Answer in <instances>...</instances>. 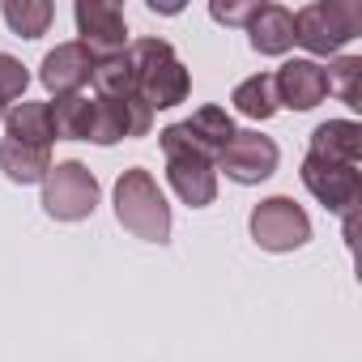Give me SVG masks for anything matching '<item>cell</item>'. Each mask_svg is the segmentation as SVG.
Masks as SVG:
<instances>
[{"label":"cell","instance_id":"obj_1","mask_svg":"<svg viewBox=\"0 0 362 362\" xmlns=\"http://www.w3.org/2000/svg\"><path fill=\"white\" fill-rule=\"evenodd\" d=\"M128 60H132V73H136V94L145 98L149 111L179 107L192 94V77H188L184 64H179V56H175V47L166 39L128 43Z\"/></svg>","mask_w":362,"mask_h":362},{"label":"cell","instance_id":"obj_2","mask_svg":"<svg viewBox=\"0 0 362 362\" xmlns=\"http://www.w3.org/2000/svg\"><path fill=\"white\" fill-rule=\"evenodd\" d=\"M115 218L124 230H132L145 243H166L170 239V205L158 188V179L141 166L124 170L115 184Z\"/></svg>","mask_w":362,"mask_h":362},{"label":"cell","instance_id":"obj_3","mask_svg":"<svg viewBox=\"0 0 362 362\" xmlns=\"http://www.w3.org/2000/svg\"><path fill=\"white\" fill-rule=\"evenodd\" d=\"M362 30V9L354 0H315L294 13V43L311 56H332Z\"/></svg>","mask_w":362,"mask_h":362},{"label":"cell","instance_id":"obj_4","mask_svg":"<svg viewBox=\"0 0 362 362\" xmlns=\"http://www.w3.org/2000/svg\"><path fill=\"white\" fill-rule=\"evenodd\" d=\"M158 141H162V153H166V179H170V188L179 192V201L192 205V209L214 205V197H218V166H214L209 158H201V153L184 141L179 124L162 128Z\"/></svg>","mask_w":362,"mask_h":362},{"label":"cell","instance_id":"obj_5","mask_svg":"<svg viewBox=\"0 0 362 362\" xmlns=\"http://www.w3.org/2000/svg\"><path fill=\"white\" fill-rule=\"evenodd\" d=\"M43 209L56 222H81L98 209V179L86 162H56L43 179Z\"/></svg>","mask_w":362,"mask_h":362},{"label":"cell","instance_id":"obj_6","mask_svg":"<svg viewBox=\"0 0 362 362\" xmlns=\"http://www.w3.org/2000/svg\"><path fill=\"white\" fill-rule=\"evenodd\" d=\"M252 239L264 252H298L311 239V218L303 205H294L290 197H269L252 209Z\"/></svg>","mask_w":362,"mask_h":362},{"label":"cell","instance_id":"obj_7","mask_svg":"<svg viewBox=\"0 0 362 362\" xmlns=\"http://www.w3.org/2000/svg\"><path fill=\"white\" fill-rule=\"evenodd\" d=\"M303 184H307V192H311L324 209L345 214V218L354 214V205H358V197H362V175H358V166L328 162V158H315V153L303 158Z\"/></svg>","mask_w":362,"mask_h":362},{"label":"cell","instance_id":"obj_8","mask_svg":"<svg viewBox=\"0 0 362 362\" xmlns=\"http://www.w3.org/2000/svg\"><path fill=\"white\" fill-rule=\"evenodd\" d=\"M77 43L94 56V60H111L119 52H128V22L119 5H107V0H77Z\"/></svg>","mask_w":362,"mask_h":362},{"label":"cell","instance_id":"obj_9","mask_svg":"<svg viewBox=\"0 0 362 362\" xmlns=\"http://www.w3.org/2000/svg\"><path fill=\"white\" fill-rule=\"evenodd\" d=\"M277 158H281V153H277V145H273L269 136L243 128V132H235L230 145L222 149L218 170H226V179H235V184H264V179L277 170Z\"/></svg>","mask_w":362,"mask_h":362},{"label":"cell","instance_id":"obj_10","mask_svg":"<svg viewBox=\"0 0 362 362\" xmlns=\"http://www.w3.org/2000/svg\"><path fill=\"white\" fill-rule=\"evenodd\" d=\"M149 128H153V111L145 107V98H94V119L86 141L115 145L124 136H145Z\"/></svg>","mask_w":362,"mask_h":362},{"label":"cell","instance_id":"obj_11","mask_svg":"<svg viewBox=\"0 0 362 362\" xmlns=\"http://www.w3.org/2000/svg\"><path fill=\"white\" fill-rule=\"evenodd\" d=\"M273 90H277V107L311 111L328 98V73L315 60H286L273 73Z\"/></svg>","mask_w":362,"mask_h":362},{"label":"cell","instance_id":"obj_12","mask_svg":"<svg viewBox=\"0 0 362 362\" xmlns=\"http://www.w3.org/2000/svg\"><path fill=\"white\" fill-rule=\"evenodd\" d=\"M39 81H43L56 98H64V94H81V86L94 81V56H90L81 43H60L56 52L43 56Z\"/></svg>","mask_w":362,"mask_h":362},{"label":"cell","instance_id":"obj_13","mask_svg":"<svg viewBox=\"0 0 362 362\" xmlns=\"http://www.w3.org/2000/svg\"><path fill=\"white\" fill-rule=\"evenodd\" d=\"M179 132H184V141L201 153V158H209L214 166H218V158H222V149L230 145V136L239 132L235 128V119L222 111V107H201L192 119H184L179 124Z\"/></svg>","mask_w":362,"mask_h":362},{"label":"cell","instance_id":"obj_14","mask_svg":"<svg viewBox=\"0 0 362 362\" xmlns=\"http://www.w3.org/2000/svg\"><path fill=\"white\" fill-rule=\"evenodd\" d=\"M247 35L260 56H286L294 47V13L281 5H256V13L247 18Z\"/></svg>","mask_w":362,"mask_h":362},{"label":"cell","instance_id":"obj_15","mask_svg":"<svg viewBox=\"0 0 362 362\" xmlns=\"http://www.w3.org/2000/svg\"><path fill=\"white\" fill-rule=\"evenodd\" d=\"M315 158H328V162H345V166H358L362 158V128L354 119H328L311 132V149Z\"/></svg>","mask_w":362,"mask_h":362},{"label":"cell","instance_id":"obj_16","mask_svg":"<svg viewBox=\"0 0 362 362\" xmlns=\"http://www.w3.org/2000/svg\"><path fill=\"white\" fill-rule=\"evenodd\" d=\"M0 170L13 184H39L52 170V145H22V141L5 136V145H0Z\"/></svg>","mask_w":362,"mask_h":362},{"label":"cell","instance_id":"obj_17","mask_svg":"<svg viewBox=\"0 0 362 362\" xmlns=\"http://www.w3.org/2000/svg\"><path fill=\"white\" fill-rule=\"evenodd\" d=\"M5 128H9V141H22V145H52V115H47V103H13L5 111Z\"/></svg>","mask_w":362,"mask_h":362},{"label":"cell","instance_id":"obj_18","mask_svg":"<svg viewBox=\"0 0 362 362\" xmlns=\"http://www.w3.org/2000/svg\"><path fill=\"white\" fill-rule=\"evenodd\" d=\"M52 115V136L56 141H86L90 136V119H94V103L81 94H64L56 103H47Z\"/></svg>","mask_w":362,"mask_h":362},{"label":"cell","instance_id":"obj_19","mask_svg":"<svg viewBox=\"0 0 362 362\" xmlns=\"http://www.w3.org/2000/svg\"><path fill=\"white\" fill-rule=\"evenodd\" d=\"M230 103H235V111H239V115H247V119H269V115H277L273 73H256V77L239 81V86H235V94H230Z\"/></svg>","mask_w":362,"mask_h":362},{"label":"cell","instance_id":"obj_20","mask_svg":"<svg viewBox=\"0 0 362 362\" xmlns=\"http://www.w3.org/2000/svg\"><path fill=\"white\" fill-rule=\"evenodd\" d=\"M94 90H98V98H141L128 52H119L111 60H94Z\"/></svg>","mask_w":362,"mask_h":362},{"label":"cell","instance_id":"obj_21","mask_svg":"<svg viewBox=\"0 0 362 362\" xmlns=\"http://www.w3.org/2000/svg\"><path fill=\"white\" fill-rule=\"evenodd\" d=\"M5 22L13 26V35H22V39H39V35H47V26H52V5L47 0H5Z\"/></svg>","mask_w":362,"mask_h":362},{"label":"cell","instance_id":"obj_22","mask_svg":"<svg viewBox=\"0 0 362 362\" xmlns=\"http://www.w3.org/2000/svg\"><path fill=\"white\" fill-rule=\"evenodd\" d=\"M328 73V94H337L341 103H349V107H362V90H358V77H362V60L358 56H341L332 69H324Z\"/></svg>","mask_w":362,"mask_h":362},{"label":"cell","instance_id":"obj_23","mask_svg":"<svg viewBox=\"0 0 362 362\" xmlns=\"http://www.w3.org/2000/svg\"><path fill=\"white\" fill-rule=\"evenodd\" d=\"M26 86H30V73H26V64L0 52V107L18 103V98L26 94Z\"/></svg>","mask_w":362,"mask_h":362},{"label":"cell","instance_id":"obj_24","mask_svg":"<svg viewBox=\"0 0 362 362\" xmlns=\"http://www.w3.org/2000/svg\"><path fill=\"white\" fill-rule=\"evenodd\" d=\"M209 13L218 22H226V26H247V18L256 13V5H214Z\"/></svg>","mask_w":362,"mask_h":362}]
</instances>
